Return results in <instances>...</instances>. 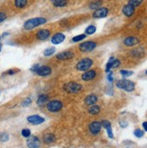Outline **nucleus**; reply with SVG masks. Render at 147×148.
Returning a JSON list of instances; mask_svg holds the SVG:
<instances>
[{"mask_svg":"<svg viewBox=\"0 0 147 148\" xmlns=\"http://www.w3.org/2000/svg\"><path fill=\"white\" fill-rule=\"evenodd\" d=\"M38 68H39V65H34L33 67L31 68V70H32V71H33V72H35V73H36V71H37V69H38Z\"/></svg>","mask_w":147,"mask_h":148,"instance_id":"obj_40","label":"nucleus"},{"mask_svg":"<svg viewBox=\"0 0 147 148\" xmlns=\"http://www.w3.org/2000/svg\"><path fill=\"white\" fill-rule=\"evenodd\" d=\"M27 121L33 125H39L44 122V119L39 115H32L27 118Z\"/></svg>","mask_w":147,"mask_h":148,"instance_id":"obj_7","label":"nucleus"},{"mask_svg":"<svg viewBox=\"0 0 147 148\" xmlns=\"http://www.w3.org/2000/svg\"><path fill=\"white\" fill-rule=\"evenodd\" d=\"M47 22V20L43 17H36V18H33L30 19V20L26 21L24 23V28L25 30H33L40 25H42Z\"/></svg>","mask_w":147,"mask_h":148,"instance_id":"obj_1","label":"nucleus"},{"mask_svg":"<svg viewBox=\"0 0 147 148\" xmlns=\"http://www.w3.org/2000/svg\"><path fill=\"white\" fill-rule=\"evenodd\" d=\"M55 51H56L55 47H51V48H48V49H46L45 50H44L43 55L45 57H50V56L53 55L55 53Z\"/></svg>","mask_w":147,"mask_h":148,"instance_id":"obj_24","label":"nucleus"},{"mask_svg":"<svg viewBox=\"0 0 147 148\" xmlns=\"http://www.w3.org/2000/svg\"><path fill=\"white\" fill-rule=\"evenodd\" d=\"M47 101H48V96L45 95V94H42L37 99V104L38 105H42Z\"/></svg>","mask_w":147,"mask_h":148,"instance_id":"obj_21","label":"nucleus"},{"mask_svg":"<svg viewBox=\"0 0 147 148\" xmlns=\"http://www.w3.org/2000/svg\"><path fill=\"white\" fill-rule=\"evenodd\" d=\"M31 103H32V100H31L30 98H27V99H25V100L23 101L22 106H24V107H26V106H29Z\"/></svg>","mask_w":147,"mask_h":148,"instance_id":"obj_35","label":"nucleus"},{"mask_svg":"<svg viewBox=\"0 0 147 148\" xmlns=\"http://www.w3.org/2000/svg\"><path fill=\"white\" fill-rule=\"evenodd\" d=\"M143 127H144V129L147 132V122H144V123H143Z\"/></svg>","mask_w":147,"mask_h":148,"instance_id":"obj_42","label":"nucleus"},{"mask_svg":"<svg viewBox=\"0 0 147 148\" xmlns=\"http://www.w3.org/2000/svg\"><path fill=\"white\" fill-rule=\"evenodd\" d=\"M101 125H102V127H104L105 128H107V127L111 126L110 122H109V121H107V120H103V121L101 122Z\"/></svg>","mask_w":147,"mask_h":148,"instance_id":"obj_37","label":"nucleus"},{"mask_svg":"<svg viewBox=\"0 0 147 148\" xmlns=\"http://www.w3.org/2000/svg\"><path fill=\"white\" fill-rule=\"evenodd\" d=\"M27 146L29 148H39L40 146V139L37 137H29L27 139Z\"/></svg>","mask_w":147,"mask_h":148,"instance_id":"obj_10","label":"nucleus"},{"mask_svg":"<svg viewBox=\"0 0 147 148\" xmlns=\"http://www.w3.org/2000/svg\"><path fill=\"white\" fill-rule=\"evenodd\" d=\"M50 35H51V31L49 30L42 29L38 31V33H36V38L39 41H45L50 37Z\"/></svg>","mask_w":147,"mask_h":148,"instance_id":"obj_11","label":"nucleus"},{"mask_svg":"<svg viewBox=\"0 0 147 148\" xmlns=\"http://www.w3.org/2000/svg\"><path fill=\"white\" fill-rule=\"evenodd\" d=\"M28 0H15V5L17 8H23L27 5Z\"/></svg>","mask_w":147,"mask_h":148,"instance_id":"obj_22","label":"nucleus"},{"mask_svg":"<svg viewBox=\"0 0 147 148\" xmlns=\"http://www.w3.org/2000/svg\"><path fill=\"white\" fill-rule=\"evenodd\" d=\"M9 139V136L7 133H3L0 135V141L1 142H5V141H7Z\"/></svg>","mask_w":147,"mask_h":148,"instance_id":"obj_31","label":"nucleus"},{"mask_svg":"<svg viewBox=\"0 0 147 148\" xmlns=\"http://www.w3.org/2000/svg\"><path fill=\"white\" fill-rule=\"evenodd\" d=\"M96 31H97V28H96V26H94V25H89V26H88L86 28L85 33L88 35H91V34H94L96 33Z\"/></svg>","mask_w":147,"mask_h":148,"instance_id":"obj_26","label":"nucleus"},{"mask_svg":"<svg viewBox=\"0 0 147 148\" xmlns=\"http://www.w3.org/2000/svg\"><path fill=\"white\" fill-rule=\"evenodd\" d=\"M5 19H6V15L5 14V13L0 12V23L4 22Z\"/></svg>","mask_w":147,"mask_h":148,"instance_id":"obj_38","label":"nucleus"},{"mask_svg":"<svg viewBox=\"0 0 147 148\" xmlns=\"http://www.w3.org/2000/svg\"><path fill=\"white\" fill-rule=\"evenodd\" d=\"M16 71H15V70H8V71L6 72V74H8V75H12L16 74Z\"/></svg>","mask_w":147,"mask_h":148,"instance_id":"obj_41","label":"nucleus"},{"mask_svg":"<svg viewBox=\"0 0 147 148\" xmlns=\"http://www.w3.org/2000/svg\"><path fill=\"white\" fill-rule=\"evenodd\" d=\"M96 75H97V73H96L95 70H88L82 75L81 78L84 81H90L95 78Z\"/></svg>","mask_w":147,"mask_h":148,"instance_id":"obj_15","label":"nucleus"},{"mask_svg":"<svg viewBox=\"0 0 147 148\" xmlns=\"http://www.w3.org/2000/svg\"><path fill=\"white\" fill-rule=\"evenodd\" d=\"M98 101V97L95 94H90L87 96V98L85 99V102L87 105H95L96 102Z\"/></svg>","mask_w":147,"mask_h":148,"instance_id":"obj_18","label":"nucleus"},{"mask_svg":"<svg viewBox=\"0 0 147 148\" xmlns=\"http://www.w3.org/2000/svg\"><path fill=\"white\" fill-rule=\"evenodd\" d=\"M73 57L74 53L71 52V51H64V52H61L56 56L57 59L59 60H69L73 59Z\"/></svg>","mask_w":147,"mask_h":148,"instance_id":"obj_13","label":"nucleus"},{"mask_svg":"<svg viewBox=\"0 0 147 148\" xmlns=\"http://www.w3.org/2000/svg\"><path fill=\"white\" fill-rule=\"evenodd\" d=\"M123 13H124V15L125 16L130 17V16H132L134 14H135V7H134L133 5L127 4L123 7Z\"/></svg>","mask_w":147,"mask_h":148,"instance_id":"obj_17","label":"nucleus"},{"mask_svg":"<svg viewBox=\"0 0 147 148\" xmlns=\"http://www.w3.org/2000/svg\"><path fill=\"white\" fill-rule=\"evenodd\" d=\"M101 127H102V125L100 122H98V121H94L92 123H90L89 125L88 128H89V131L92 135H98L100 130H101Z\"/></svg>","mask_w":147,"mask_h":148,"instance_id":"obj_8","label":"nucleus"},{"mask_svg":"<svg viewBox=\"0 0 147 148\" xmlns=\"http://www.w3.org/2000/svg\"><path fill=\"white\" fill-rule=\"evenodd\" d=\"M99 111H100V108L98 105H92L88 110V112L91 115H97L99 113Z\"/></svg>","mask_w":147,"mask_h":148,"instance_id":"obj_23","label":"nucleus"},{"mask_svg":"<svg viewBox=\"0 0 147 148\" xmlns=\"http://www.w3.org/2000/svg\"><path fill=\"white\" fill-rule=\"evenodd\" d=\"M134 134H135V136L138 138L142 137L144 135V132L141 129H136L135 131H134Z\"/></svg>","mask_w":147,"mask_h":148,"instance_id":"obj_30","label":"nucleus"},{"mask_svg":"<svg viewBox=\"0 0 147 148\" xmlns=\"http://www.w3.org/2000/svg\"><path fill=\"white\" fill-rule=\"evenodd\" d=\"M96 47H97V43L94 41H85L81 43L79 49L81 52H89V51H92Z\"/></svg>","mask_w":147,"mask_h":148,"instance_id":"obj_5","label":"nucleus"},{"mask_svg":"<svg viewBox=\"0 0 147 148\" xmlns=\"http://www.w3.org/2000/svg\"><path fill=\"white\" fill-rule=\"evenodd\" d=\"M22 136L24 137L28 138L31 136V131H30V129H27V128H24V129H23L22 130Z\"/></svg>","mask_w":147,"mask_h":148,"instance_id":"obj_32","label":"nucleus"},{"mask_svg":"<svg viewBox=\"0 0 147 148\" xmlns=\"http://www.w3.org/2000/svg\"><path fill=\"white\" fill-rule=\"evenodd\" d=\"M47 109L51 112H58L62 109V103L60 101H52L48 102Z\"/></svg>","mask_w":147,"mask_h":148,"instance_id":"obj_6","label":"nucleus"},{"mask_svg":"<svg viewBox=\"0 0 147 148\" xmlns=\"http://www.w3.org/2000/svg\"><path fill=\"white\" fill-rule=\"evenodd\" d=\"M52 2L57 7H62L68 4V0H52Z\"/></svg>","mask_w":147,"mask_h":148,"instance_id":"obj_20","label":"nucleus"},{"mask_svg":"<svg viewBox=\"0 0 147 148\" xmlns=\"http://www.w3.org/2000/svg\"><path fill=\"white\" fill-rule=\"evenodd\" d=\"M114 57H111L109 60H108L107 64V66H106V72H109L110 71V69L112 68V64H113V61H114Z\"/></svg>","mask_w":147,"mask_h":148,"instance_id":"obj_28","label":"nucleus"},{"mask_svg":"<svg viewBox=\"0 0 147 148\" xmlns=\"http://www.w3.org/2000/svg\"><path fill=\"white\" fill-rule=\"evenodd\" d=\"M0 40H1V38H0ZM1 49H2V44L0 43V51H1Z\"/></svg>","mask_w":147,"mask_h":148,"instance_id":"obj_43","label":"nucleus"},{"mask_svg":"<svg viewBox=\"0 0 147 148\" xmlns=\"http://www.w3.org/2000/svg\"><path fill=\"white\" fill-rule=\"evenodd\" d=\"M145 73H146V75H147V70H146V72H145Z\"/></svg>","mask_w":147,"mask_h":148,"instance_id":"obj_44","label":"nucleus"},{"mask_svg":"<svg viewBox=\"0 0 147 148\" xmlns=\"http://www.w3.org/2000/svg\"><path fill=\"white\" fill-rule=\"evenodd\" d=\"M107 79H108V81H109V82H113V74L111 72L107 75Z\"/></svg>","mask_w":147,"mask_h":148,"instance_id":"obj_39","label":"nucleus"},{"mask_svg":"<svg viewBox=\"0 0 147 148\" xmlns=\"http://www.w3.org/2000/svg\"><path fill=\"white\" fill-rule=\"evenodd\" d=\"M86 38V34H80V35H78V36H75L72 38V41L73 42H78V41H82L83 39Z\"/></svg>","mask_w":147,"mask_h":148,"instance_id":"obj_29","label":"nucleus"},{"mask_svg":"<svg viewBox=\"0 0 147 148\" xmlns=\"http://www.w3.org/2000/svg\"><path fill=\"white\" fill-rule=\"evenodd\" d=\"M120 74L122 75L124 77H128L130 75H132L134 73L132 71H127V70H121L120 71Z\"/></svg>","mask_w":147,"mask_h":148,"instance_id":"obj_33","label":"nucleus"},{"mask_svg":"<svg viewBox=\"0 0 147 148\" xmlns=\"http://www.w3.org/2000/svg\"><path fill=\"white\" fill-rule=\"evenodd\" d=\"M117 86L120 89L125 90L126 92H133L134 90H135L136 85L135 83L130 80L122 79V80H118L117 82Z\"/></svg>","mask_w":147,"mask_h":148,"instance_id":"obj_2","label":"nucleus"},{"mask_svg":"<svg viewBox=\"0 0 147 148\" xmlns=\"http://www.w3.org/2000/svg\"><path fill=\"white\" fill-rule=\"evenodd\" d=\"M142 3H143V0H129V2H128V4L133 5L135 8L136 6H139Z\"/></svg>","mask_w":147,"mask_h":148,"instance_id":"obj_27","label":"nucleus"},{"mask_svg":"<svg viewBox=\"0 0 147 148\" xmlns=\"http://www.w3.org/2000/svg\"><path fill=\"white\" fill-rule=\"evenodd\" d=\"M93 65V61L90 59H83L76 65V68L79 71H88Z\"/></svg>","mask_w":147,"mask_h":148,"instance_id":"obj_4","label":"nucleus"},{"mask_svg":"<svg viewBox=\"0 0 147 148\" xmlns=\"http://www.w3.org/2000/svg\"><path fill=\"white\" fill-rule=\"evenodd\" d=\"M108 10L106 7H100L97 10H95L93 13V17L94 18H104L107 15Z\"/></svg>","mask_w":147,"mask_h":148,"instance_id":"obj_12","label":"nucleus"},{"mask_svg":"<svg viewBox=\"0 0 147 148\" xmlns=\"http://www.w3.org/2000/svg\"><path fill=\"white\" fill-rule=\"evenodd\" d=\"M36 74L40 76H47L52 74V68L48 66H42L37 69Z\"/></svg>","mask_w":147,"mask_h":148,"instance_id":"obj_9","label":"nucleus"},{"mask_svg":"<svg viewBox=\"0 0 147 148\" xmlns=\"http://www.w3.org/2000/svg\"><path fill=\"white\" fill-rule=\"evenodd\" d=\"M102 4V1L101 0H96V1L92 2L90 4V5H89V7H90L91 9H94V10H97L98 8H100V5Z\"/></svg>","mask_w":147,"mask_h":148,"instance_id":"obj_25","label":"nucleus"},{"mask_svg":"<svg viewBox=\"0 0 147 148\" xmlns=\"http://www.w3.org/2000/svg\"><path fill=\"white\" fill-rule=\"evenodd\" d=\"M120 66V61L118 59H114L112 64V68H117Z\"/></svg>","mask_w":147,"mask_h":148,"instance_id":"obj_36","label":"nucleus"},{"mask_svg":"<svg viewBox=\"0 0 147 148\" xmlns=\"http://www.w3.org/2000/svg\"><path fill=\"white\" fill-rule=\"evenodd\" d=\"M107 136L109 138H114V135H113V132H112V128H111V126L107 127Z\"/></svg>","mask_w":147,"mask_h":148,"instance_id":"obj_34","label":"nucleus"},{"mask_svg":"<svg viewBox=\"0 0 147 148\" xmlns=\"http://www.w3.org/2000/svg\"><path fill=\"white\" fill-rule=\"evenodd\" d=\"M42 140L45 144H51L55 141V136L53 134H51V133L45 134L42 137Z\"/></svg>","mask_w":147,"mask_h":148,"instance_id":"obj_19","label":"nucleus"},{"mask_svg":"<svg viewBox=\"0 0 147 148\" xmlns=\"http://www.w3.org/2000/svg\"><path fill=\"white\" fill-rule=\"evenodd\" d=\"M64 90L69 93H76L82 90V85L80 83L75 82H69L64 85Z\"/></svg>","mask_w":147,"mask_h":148,"instance_id":"obj_3","label":"nucleus"},{"mask_svg":"<svg viewBox=\"0 0 147 148\" xmlns=\"http://www.w3.org/2000/svg\"><path fill=\"white\" fill-rule=\"evenodd\" d=\"M64 40H65V35L63 33H56L53 36L52 43L54 45H58V44H61V42L64 41Z\"/></svg>","mask_w":147,"mask_h":148,"instance_id":"obj_14","label":"nucleus"},{"mask_svg":"<svg viewBox=\"0 0 147 148\" xmlns=\"http://www.w3.org/2000/svg\"><path fill=\"white\" fill-rule=\"evenodd\" d=\"M139 43V40L136 38V37H127L125 39L124 41V44L127 47H132V46H135V45L138 44Z\"/></svg>","mask_w":147,"mask_h":148,"instance_id":"obj_16","label":"nucleus"}]
</instances>
